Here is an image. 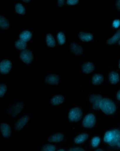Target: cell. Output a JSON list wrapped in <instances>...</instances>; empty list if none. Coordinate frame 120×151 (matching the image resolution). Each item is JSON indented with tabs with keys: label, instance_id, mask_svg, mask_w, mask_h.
<instances>
[{
	"label": "cell",
	"instance_id": "1",
	"mask_svg": "<svg viewBox=\"0 0 120 151\" xmlns=\"http://www.w3.org/2000/svg\"><path fill=\"white\" fill-rule=\"evenodd\" d=\"M104 140L111 146H116L120 142V131L113 129L107 131L104 136Z\"/></svg>",
	"mask_w": 120,
	"mask_h": 151
},
{
	"label": "cell",
	"instance_id": "2",
	"mask_svg": "<svg viewBox=\"0 0 120 151\" xmlns=\"http://www.w3.org/2000/svg\"><path fill=\"white\" fill-rule=\"evenodd\" d=\"M99 108L105 114L112 115L115 112L116 107L111 99L107 98L102 99L100 101Z\"/></svg>",
	"mask_w": 120,
	"mask_h": 151
},
{
	"label": "cell",
	"instance_id": "3",
	"mask_svg": "<svg viewBox=\"0 0 120 151\" xmlns=\"http://www.w3.org/2000/svg\"><path fill=\"white\" fill-rule=\"evenodd\" d=\"M24 104L22 102H18L12 104L7 110L9 115L15 117L20 113L24 109Z\"/></svg>",
	"mask_w": 120,
	"mask_h": 151
},
{
	"label": "cell",
	"instance_id": "4",
	"mask_svg": "<svg viewBox=\"0 0 120 151\" xmlns=\"http://www.w3.org/2000/svg\"><path fill=\"white\" fill-rule=\"evenodd\" d=\"M82 115V112L80 108H74L70 109L69 113V119L72 122H77L81 119Z\"/></svg>",
	"mask_w": 120,
	"mask_h": 151
},
{
	"label": "cell",
	"instance_id": "5",
	"mask_svg": "<svg viewBox=\"0 0 120 151\" xmlns=\"http://www.w3.org/2000/svg\"><path fill=\"white\" fill-rule=\"evenodd\" d=\"M96 117L92 114L90 113L84 117L82 124L86 128H92L96 124Z\"/></svg>",
	"mask_w": 120,
	"mask_h": 151
},
{
	"label": "cell",
	"instance_id": "6",
	"mask_svg": "<svg viewBox=\"0 0 120 151\" xmlns=\"http://www.w3.org/2000/svg\"><path fill=\"white\" fill-rule=\"evenodd\" d=\"M20 58L25 63L30 65L33 61V54L31 51L28 50H25L21 52Z\"/></svg>",
	"mask_w": 120,
	"mask_h": 151
},
{
	"label": "cell",
	"instance_id": "7",
	"mask_svg": "<svg viewBox=\"0 0 120 151\" xmlns=\"http://www.w3.org/2000/svg\"><path fill=\"white\" fill-rule=\"evenodd\" d=\"M60 81L59 76L56 74H49L45 78V83L46 84L52 85V86H57L59 84Z\"/></svg>",
	"mask_w": 120,
	"mask_h": 151
},
{
	"label": "cell",
	"instance_id": "8",
	"mask_svg": "<svg viewBox=\"0 0 120 151\" xmlns=\"http://www.w3.org/2000/svg\"><path fill=\"white\" fill-rule=\"evenodd\" d=\"M30 120L29 115H25L19 119L14 126V129L16 131H19L22 129Z\"/></svg>",
	"mask_w": 120,
	"mask_h": 151
},
{
	"label": "cell",
	"instance_id": "9",
	"mask_svg": "<svg viewBox=\"0 0 120 151\" xmlns=\"http://www.w3.org/2000/svg\"><path fill=\"white\" fill-rule=\"evenodd\" d=\"M11 67L12 63L9 60H3L1 62L0 65L1 73L3 74H8L10 72Z\"/></svg>",
	"mask_w": 120,
	"mask_h": 151
},
{
	"label": "cell",
	"instance_id": "10",
	"mask_svg": "<svg viewBox=\"0 0 120 151\" xmlns=\"http://www.w3.org/2000/svg\"><path fill=\"white\" fill-rule=\"evenodd\" d=\"M102 99V96L99 94H93L90 96L89 101L93 104V109L96 110L100 109V103Z\"/></svg>",
	"mask_w": 120,
	"mask_h": 151
},
{
	"label": "cell",
	"instance_id": "11",
	"mask_svg": "<svg viewBox=\"0 0 120 151\" xmlns=\"http://www.w3.org/2000/svg\"><path fill=\"white\" fill-rule=\"evenodd\" d=\"M1 132L3 137L8 138L10 137L11 134V129L8 124L1 123Z\"/></svg>",
	"mask_w": 120,
	"mask_h": 151
},
{
	"label": "cell",
	"instance_id": "12",
	"mask_svg": "<svg viewBox=\"0 0 120 151\" xmlns=\"http://www.w3.org/2000/svg\"><path fill=\"white\" fill-rule=\"evenodd\" d=\"M64 138V135L60 133H58L49 137L47 141L51 143H58L62 141Z\"/></svg>",
	"mask_w": 120,
	"mask_h": 151
},
{
	"label": "cell",
	"instance_id": "13",
	"mask_svg": "<svg viewBox=\"0 0 120 151\" xmlns=\"http://www.w3.org/2000/svg\"><path fill=\"white\" fill-rule=\"evenodd\" d=\"M94 64L90 62H86L82 65L83 72L85 74H89L92 72L94 70Z\"/></svg>",
	"mask_w": 120,
	"mask_h": 151
},
{
	"label": "cell",
	"instance_id": "14",
	"mask_svg": "<svg viewBox=\"0 0 120 151\" xmlns=\"http://www.w3.org/2000/svg\"><path fill=\"white\" fill-rule=\"evenodd\" d=\"M70 50L74 54L77 55H80L82 54L83 49L81 46L77 43L73 42L70 44Z\"/></svg>",
	"mask_w": 120,
	"mask_h": 151
},
{
	"label": "cell",
	"instance_id": "15",
	"mask_svg": "<svg viewBox=\"0 0 120 151\" xmlns=\"http://www.w3.org/2000/svg\"><path fill=\"white\" fill-rule=\"evenodd\" d=\"M65 100L63 96L58 95L54 96L50 100V104L53 106H57L63 104Z\"/></svg>",
	"mask_w": 120,
	"mask_h": 151
},
{
	"label": "cell",
	"instance_id": "16",
	"mask_svg": "<svg viewBox=\"0 0 120 151\" xmlns=\"http://www.w3.org/2000/svg\"><path fill=\"white\" fill-rule=\"evenodd\" d=\"M78 37L83 42H88L93 40V36L91 33L80 32L79 33Z\"/></svg>",
	"mask_w": 120,
	"mask_h": 151
},
{
	"label": "cell",
	"instance_id": "17",
	"mask_svg": "<svg viewBox=\"0 0 120 151\" xmlns=\"http://www.w3.org/2000/svg\"><path fill=\"white\" fill-rule=\"evenodd\" d=\"M89 135L87 134H82L76 137L74 141L76 144H80L87 141L89 138Z\"/></svg>",
	"mask_w": 120,
	"mask_h": 151
},
{
	"label": "cell",
	"instance_id": "18",
	"mask_svg": "<svg viewBox=\"0 0 120 151\" xmlns=\"http://www.w3.org/2000/svg\"><path fill=\"white\" fill-rule=\"evenodd\" d=\"M109 79L112 84H116L119 83V74L115 72L112 71L110 72L109 75Z\"/></svg>",
	"mask_w": 120,
	"mask_h": 151
},
{
	"label": "cell",
	"instance_id": "19",
	"mask_svg": "<svg viewBox=\"0 0 120 151\" xmlns=\"http://www.w3.org/2000/svg\"><path fill=\"white\" fill-rule=\"evenodd\" d=\"M21 40L25 42H29L32 37V35L31 32L24 31L22 32L19 35Z\"/></svg>",
	"mask_w": 120,
	"mask_h": 151
},
{
	"label": "cell",
	"instance_id": "20",
	"mask_svg": "<svg viewBox=\"0 0 120 151\" xmlns=\"http://www.w3.org/2000/svg\"><path fill=\"white\" fill-rule=\"evenodd\" d=\"M104 77L100 74H96L93 76L92 83L95 85H99L103 82Z\"/></svg>",
	"mask_w": 120,
	"mask_h": 151
},
{
	"label": "cell",
	"instance_id": "21",
	"mask_svg": "<svg viewBox=\"0 0 120 151\" xmlns=\"http://www.w3.org/2000/svg\"><path fill=\"white\" fill-rule=\"evenodd\" d=\"M120 39V29L118 30L117 32L114 35L112 38L109 39L107 42V43L109 45H112L116 43Z\"/></svg>",
	"mask_w": 120,
	"mask_h": 151
},
{
	"label": "cell",
	"instance_id": "22",
	"mask_svg": "<svg viewBox=\"0 0 120 151\" xmlns=\"http://www.w3.org/2000/svg\"><path fill=\"white\" fill-rule=\"evenodd\" d=\"M0 27L4 30L8 29L9 27V23L8 19L1 16L0 17Z\"/></svg>",
	"mask_w": 120,
	"mask_h": 151
},
{
	"label": "cell",
	"instance_id": "23",
	"mask_svg": "<svg viewBox=\"0 0 120 151\" xmlns=\"http://www.w3.org/2000/svg\"><path fill=\"white\" fill-rule=\"evenodd\" d=\"M47 45L50 47H54L55 46V42L53 35L50 33L47 35L46 37Z\"/></svg>",
	"mask_w": 120,
	"mask_h": 151
},
{
	"label": "cell",
	"instance_id": "24",
	"mask_svg": "<svg viewBox=\"0 0 120 151\" xmlns=\"http://www.w3.org/2000/svg\"><path fill=\"white\" fill-rule=\"evenodd\" d=\"M15 10L18 14L23 15L26 13L25 8L21 3H18L15 6Z\"/></svg>",
	"mask_w": 120,
	"mask_h": 151
},
{
	"label": "cell",
	"instance_id": "25",
	"mask_svg": "<svg viewBox=\"0 0 120 151\" xmlns=\"http://www.w3.org/2000/svg\"><path fill=\"white\" fill-rule=\"evenodd\" d=\"M15 47L18 50H23L25 49L26 47V42L21 40L17 41L15 43Z\"/></svg>",
	"mask_w": 120,
	"mask_h": 151
},
{
	"label": "cell",
	"instance_id": "26",
	"mask_svg": "<svg viewBox=\"0 0 120 151\" xmlns=\"http://www.w3.org/2000/svg\"><path fill=\"white\" fill-rule=\"evenodd\" d=\"M57 40L58 43L60 45H62L65 44L66 42V37L63 32H60L58 34Z\"/></svg>",
	"mask_w": 120,
	"mask_h": 151
},
{
	"label": "cell",
	"instance_id": "27",
	"mask_svg": "<svg viewBox=\"0 0 120 151\" xmlns=\"http://www.w3.org/2000/svg\"><path fill=\"white\" fill-rule=\"evenodd\" d=\"M56 147L55 145L51 144H46L42 147L41 151H55Z\"/></svg>",
	"mask_w": 120,
	"mask_h": 151
},
{
	"label": "cell",
	"instance_id": "28",
	"mask_svg": "<svg viewBox=\"0 0 120 151\" xmlns=\"http://www.w3.org/2000/svg\"><path fill=\"white\" fill-rule=\"evenodd\" d=\"M100 141V138L98 137H94L93 138L91 141L92 146L94 148H96L99 145Z\"/></svg>",
	"mask_w": 120,
	"mask_h": 151
},
{
	"label": "cell",
	"instance_id": "29",
	"mask_svg": "<svg viewBox=\"0 0 120 151\" xmlns=\"http://www.w3.org/2000/svg\"><path fill=\"white\" fill-rule=\"evenodd\" d=\"M7 91V87L6 85L1 83L0 85V97H3L6 93Z\"/></svg>",
	"mask_w": 120,
	"mask_h": 151
},
{
	"label": "cell",
	"instance_id": "30",
	"mask_svg": "<svg viewBox=\"0 0 120 151\" xmlns=\"http://www.w3.org/2000/svg\"><path fill=\"white\" fill-rule=\"evenodd\" d=\"M120 25V20L119 19H116L112 23V27L116 28L119 27Z\"/></svg>",
	"mask_w": 120,
	"mask_h": 151
},
{
	"label": "cell",
	"instance_id": "31",
	"mask_svg": "<svg viewBox=\"0 0 120 151\" xmlns=\"http://www.w3.org/2000/svg\"><path fill=\"white\" fill-rule=\"evenodd\" d=\"M79 2L77 0H68L67 1V4L68 5H76Z\"/></svg>",
	"mask_w": 120,
	"mask_h": 151
},
{
	"label": "cell",
	"instance_id": "32",
	"mask_svg": "<svg viewBox=\"0 0 120 151\" xmlns=\"http://www.w3.org/2000/svg\"><path fill=\"white\" fill-rule=\"evenodd\" d=\"M67 151H85L84 149L79 148V147H76V148H74L70 149Z\"/></svg>",
	"mask_w": 120,
	"mask_h": 151
},
{
	"label": "cell",
	"instance_id": "33",
	"mask_svg": "<svg viewBox=\"0 0 120 151\" xmlns=\"http://www.w3.org/2000/svg\"><path fill=\"white\" fill-rule=\"evenodd\" d=\"M64 0H60V1H58V6L60 7L63 6L64 5Z\"/></svg>",
	"mask_w": 120,
	"mask_h": 151
},
{
	"label": "cell",
	"instance_id": "34",
	"mask_svg": "<svg viewBox=\"0 0 120 151\" xmlns=\"http://www.w3.org/2000/svg\"><path fill=\"white\" fill-rule=\"evenodd\" d=\"M116 8L119 12H120V0L116 1Z\"/></svg>",
	"mask_w": 120,
	"mask_h": 151
},
{
	"label": "cell",
	"instance_id": "35",
	"mask_svg": "<svg viewBox=\"0 0 120 151\" xmlns=\"http://www.w3.org/2000/svg\"><path fill=\"white\" fill-rule=\"evenodd\" d=\"M117 97L118 100L120 101V90L117 92Z\"/></svg>",
	"mask_w": 120,
	"mask_h": 151
},
{
	"label": "cell",
	"instance_id": "36",
	"mask_svg": "<svg viewBox=\"0 0 120 151\" xmlns=\"http://www.w3.org/2000/svg\"><path fill=\"white\" fill-rule=\"evenodd\" d=\"M95 151H105L101 149H98L97 150H96Z\"/></svg>",
	"mask_w": 120,
	"mask_h": 151
},
{
	"label": "cell",
	"instance_id": "37",
	"mask_svg": "<svg viewBox=\"0 0 120 151\" xmlns=\"http://www.w3.org/2000/svg\"><path fill=\"white\" fill-rule=\"evenodd\" d=\"M57 151H65L64 150H63V149H60L59 150H58Z\"/></svg>",
	"mask_w": 120,
	"mask_h": 151
},
{
	"label": "cell",
	"instance_id": "38",
	"mask_svg": "<svg viewBox=\"0 0 120 151\" xmlns=\"http://www.w3.org/2000/svg\"><path fill=\"white\" fill-rule=\"evenodd\" d=\"M24 2L28 3V2H29L30 1H28V0H27V1H23Z\"/></svg>",
	"mask_w": 120,
	"mask_h": 151
},
{
	"label": "cell",
	"instance_id": "39",
	"mask_svg": "<svg viewBox=\"0 0 120 151\" xmlns=\"http://www.w3.org/2000/svg\"><path fill=\"white\" fill-rule=\"evenodd\" d=\"M117 146L119 148H120V142L119 143V144H118Z\"/></svg>",
	"mask_w": 120,
	"mask_h": 151
},
{
	"label": "cell",
	"instance_id": "40",
	"mask_svg": "<svg viewBox=\"0 0 120 151\" xmlns=\"http://www.w3.org/2000/svg\"><path fill=\"white\" fill-rule=\"evenodd\" d=\"M119 68L120 69V60H119Z\"/></svg>",
	"mask_w": 120,
	"mask_h": 151
},
{
	"label": "cell",
	"instance_id": "41",
	"mask_svg": "<svg viewBox=\"0 0 120 151\" xmlns=\"http://www.w3.org/2000/svg\"><path fill=\"white\" fill-rule=\"evenodd\" d=\"M119 45H120V40L119 41Z\"/></svg>",
	"mask_w": 120,
	"mask_h": 151
}]
</instances>
